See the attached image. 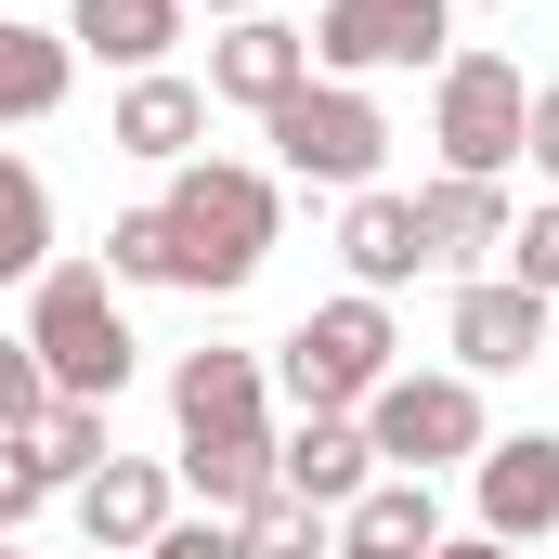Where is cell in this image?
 I'll return each instance as SVG.
<instances>
[{"instance_id":"cell-1","label":"cell","mask_w":559,"mask_h":559,"mask_svg":"<svg viewBox=\"0 0 559 559\" xmlns=\"http://www.w3.org/2000/svg\"><path fill=\"white\" fill-rule=\"evenodd\" d=\"M156 222H169V286L235 299V286L274 261L286 195H274V169H248V156H182L169 195H156Z\"/></svg>"},{"instance_id":"cell-2","label":"cell","mask_w":559,"mask_h":559,"mask_svg":"<svg viewBox=\"0 0 559 559\" xmlns=\"http://www.w3.org/2000/svg\"><path fill=\"white\" fill-rule=\"evenodd\" d=\"M26 352H39V378L66 391V404H118L143 365L131 312H118V286H105V261H52V274L26 286Z\"/></svg>"},{"instance_id":"cell-3","label":"cell","mask_w":559,"mask_h":559,"mask_svg":"<svg viewBox=\"0 0 559 559\" xmlns=\"http://www.w3.org/2000/svg\"><path fill=\"white\" fill-rule=\"evenodd\" d=\"M404 365V338H391V299H312L299 325H286V352H274V378H286V404L299 417H365V391Z\"/></svg>"},{"instance_id":"cell-4","label":"cell","mask_w":559,"mask_h":559,"mask_svg":"<svg viewBox=\"0 0 559 559\" xmlns=\"http://www.w3.org/2000/svg\"><path fill=\"white\" fill-rule=\"evenodd\" d=\"M365 442H378V468H404V481H442V468H468L495 417H481V378H455V365H391L378 391H365Z\"/></svg>"},{"instance_id":"cell-5","label":"cell","mask_w":559,"mask_h":559,"mask_svg":"<svg viewBox=\"0 0 559 559\" xmlns=\"http://www.w3.org/2000/svg\"><path fill=\"white\" fill-rule=\"evenodd\" d=\"M261 143H274V169H299V182L365 195V182H378V156H391V118H378V92H365V79H299L274 118H261Z\"/></svg>"},{"instance_id":"cell-6","label":"cell","mask_w":559,"mask_h":559,"mask_svg":"<svg viewBox=\"0 0 559 559\" xmlns=\"http://www.w3.org/2000/svg\"><path fill=\"white\" fill-rule=\"evenodd\" d=\"M521 118H534L521 52H442V79H429V143H442V169L508 182V169H521Z\"/></svg>"},{"instance_id":"cell-7","label":"cell","mask_w":559,"mask_h":559,"mask_svg":"<svg viewBox=\"0 0 559 559\" xmlns=\"http://www.w3.org/2000/svg\"><path fill=\"white\" fill-rule=\"evenodd\" d=\"M455 0H325L312 13V79H442Z\"/></svg>"},{"instance_id":"cell-8","label":"cell","mask_w":559,"mask_h":559,"mask_svg":"<svg viewBox=\"0 0 559 559\" xmlns=\"http://www.w3.org/2000/svg\"><path fill=\"white\" fill-rule=\"evenodd\" d=\"M468 508L495 547H547L559 534V429H508L468 455Z\"/></svg>"},{"instance_id":"cell-9","label":"cell","mask_w":559,"mask_h":559,"mask_svg":"<svg viewBox=\"0 0 559 559\" xmlns=\"http://www.w3.org/2000/svg\"><path fill=\"white\" fill-rule=\"evenodd\" d=\"M442 352H455V378H521V365L547 352V299H534L521 274H455Z\"/></svg>"},{"instance_id":"cell-10","label":"cell","mask_w":559,"mask_h":559,"mask_svg":"<svg viewBox=\"0 0 559 559\" xmlns=\"http://www.w3.org/2000/svg\"><path fill=\"white\" fill-rule=\"evenodd\" d=\"M261 404H274V365H261V352H222V338H209V352H182V365H169V429H182V455H195V442H261Z\"/></svg>"},{"instance_id":"cell-11","label":"cell","mask_w":559,"mask_h":559,"mask_svg":"<svg viewBox=\"0 0 559 559\" xmlns=\"http://www.w3.org/2000/svg\"><path fill=\"white\" fill-rule=\"evenodd\" d=\"M66 508H79V534H92L105 559H143L169 521H182V468H169V455H105Z\"/></svg>"},{"instance_id":"cell-12","label":"cell","mask_w":559,"mask_h":559,"mask_svg":"<svg viewBox=\"0 0 559 559\" xmlns=\"http://www.w3.org/2000/svg\"><path fill=\"white\" fill-rule=\"evenodd\" d=\"M299 79H312V26H286V13H235V26L209 39V105H248V118H274Z\"/></svg>"},{"instance_id":"cell-13","label":"cell","mask_w":559,"mask_h":559,"mask_svg":"<svg viewBox=\"0 0 559 559\" xmlns=\"http://www.w3.org/2000/svg\"><path fill=\"white\" fill-rule=\"evenodd\" d=\"M105 143L143 156V169H182V156H209V79H182V66H156V79H118V105H105Z\"/></svg>"},{"instance_id":"cell-14","label":"cell","mask_w":559,"mask_h":559,"mask_svg":"<svg viewBox=\"0 0 559 559\" xmlns=\"http://www.w3.org/2000/svg\"><path fill=\"white\" fill-rule=\"evenodd\" d=\"M508 182H468V169H429L417 182V235H429V274H481L508 248Z\"/></svg>"},{"instance_id":"cell-15","label":"cell","mask_w":559,"mask_h":559,"mask_svg":"<svg viewBox=\"0 0 559 559\" xmlns=\"http://www.w3.org/2000/svg\"><path fill=\"white\" fill-rule=\"evenodd\" d=\"M338 261H352V286H365V299H391V286H417V274H429L417 195H391V182H365V195L338 209Z\"/></svg>"},{"instance_id":"cell-16","label":"cell","mask_w":559,"mask_h":559,"mask_svg":"<svg viewBox=\"0 0 559 559\" xmlns=\"http://www.w3.org/2000/svg\"><path fill=\"white\" fill-rule=\"evenodd\" d=\"M66 39L92 66H118V79H156L182 52V0H66Z\"/></svg>"},{"instance_id":"cell-17","label":"cell","mask_w":559,"mask_h":559,"mask_svg":"<svg viewBox=\"0 0 559 559\" xmlns=\"http://www.w3.org/2000/svg\"><path fill=\"white\" fill-rule=\"evenodd\" d=\"M274 481L286 495H312V508H352L365 481H378V442H365V417H299L274 442Z\"/></svg>"},{"instance_id":"cell-18","label":"cell","mask_w":559,"mask_h":559,"mask_svg":"<svg viewBox=\"0 0 559 559\" xmlns=\"http://www.w3.org/2000/svg\"><path fill=\"white\" fill-rule=\"evenodd\" d=\"M338 547H352V559H429V547H442V495L404 481V468H378V481L338 508Z\"/></svg>"},{"instance_id":"cell-19","label":"cell","mask_w":559,"mask_h":559,"mask_svg":"<svg viewBox=\"0 0 559 559\" xmlns=\"http://www.w3.org/2000/svg\"><path fill=\"white\" fill-rule=\"evenodd\" d=\"M66 92H79V39H66V26H26V13H0V131H39Z\"/></svg>"},{"instance_id":"cell-20","label":"cell","mask_w":559,"mask_h":559,"mask_svg":"<svg viewBox=\"0 0 559 559\" xmlns=\"http://www.w3.org/2000/svg\"><path fill=\"white\" fill-rule=\"evenodd\" d=\"M13 455H26V468H39L52 495H79V481H92V468H105L118 442H105V404H66V391H52L39 417L13 429Z\"/></svg>"},{"instance_id":"cell-21","label":"cell","mask_w":559,"mask_h":559,"mask_svg":"<svg viewBox=\"0 0 559 559\" xmlns=\"http://www.w3.org/2000/svg\"><path fill=\"white\" fill-rule=\"evenodd\" d=\"M52 274V182L0 143V286H39Z\"/></svg>"},{"instance_id":"cell-22","label":"cell","mask_w":559,"mask_h":559,"mask_svg":"<svg viewBox=\"0 0 559 559\" xmlns=\"http://www.w3.org/2000/svg\"><path fill=\"white\" fill-rule=\"evenodd\" d=\"M235 534H248V559H338V508H312V495H286V481H274Z\"/></svg>"},{"instance_id":"cell-23","label":"cell","mask_w":559,"mask_h":559,"mask_svg":"<svg viewBox=\"0 0 559 559\" xmlns=\"http://www.w3.org/2000/svg\"><path fill=\"white\" fill-rule=\"evenodd\" d=\"M105 286H169V222L156 209H118L105 222Z\"/></svg>"},{"instance_id":"cell-24","label":"cell","mask_w":559,"mask_h":559,"mask_svg":"<svg viewBox=\"0 0 559 559\" xmlns=\"http://www.w3.org/2000/svg\"><path fill=\"white\" fill-rule=\"evenodd\" d=\"M508 274L534 286V299H559V195H547V209H521V222H508Z\"/></svg>"},{"instance_id":"cell-25","label":"cell","mask_w":559,"mask_h":559,"mask_svg":"<svg viewBox=\"0 0 559 559\" xmlns=\"http://www.w3.org/2000/svg\"><path fill=\"white\" fill-rule=\"evenodd\" d=\"M39 404H52V378H39V352H26V338H0V442H13V429L39 417Z\"/></svg>"},{"instance_id":"cell-26","label":"cell","mask_w":559,"mask_h":559,"mask_svg":"<svg viewBox=\"0 0 559 559\" xmlns=\"http://www.w3.org/2000/svg\"><path fill=\"white\" fill-rule=\"evenodd\" d=\"M143 559H248V534H235V521H169Z\"/></svg>"},{"instance_id":"cell-27","label":"cell","mask_w":559,"mask_h":559,"mask_svg":"<svg viewBox=\"0 0 559 559\" xmlns=\"http://www.w3.org/2000/svg\"><path fill=\"white\" fill-rule=\"evenodd\" d=\"M39 508H52V481H39V468H26V455H13V442H0V534H26V521H39Z\"/></svg>"},{"instance_id":"cell-28","label":"cell","mask_w":559,"mask_h":559,"mask_svg":"<svg viewBox=\"0 0 559 559\" xmlns=\"http://www.w3.org/2000/svg\"><path fill=\"white\" fill-rule=\"evenodd\" d=\"M521 156L559 182V79H534V118H521Z\"/></svg>"},{"instance_id":"cell-29","label":"cell","mask_w":559,"mask_h":559,"mask_svg":"<svg viewBox=\"0 0 559 559\" xmlns=\"http://www.w3.org/2000/svg\"><path fill=\"white\" fill-rule=\"evenodd\" d=\"M429 559H521V547H495V534H442Z\"/></svg>"},{"instance_id":"cell-30","label":"cell","mask_w":559,"mask_h":559,"mask_svg":"<svg viewBox=\"0 0 559 559\" xmlns=\"http://www.w3.org/2000/svg\"><path fill=\"white\" fill-rule=\"evenodd\" d=\"M182 13H195V0H182ZM209 13H222V26H235V13H261V0H209Z\"/></svg>"},{"instance_id":"cell-31","label":"cell","mask_w":559,"mask_h":559,"mask_svg":"<svg viewBox=\"0 0 559 559\" xmlns=\"http://www.w3.org/2000/svg\"><path fill=\"white\" fill-rule=\"evenodd\" d=\"M0 559H13V534H0Z\"/></svg>"},{"instance_id":"cell-32","label":"cell","mask_w":559,"mask_h":559,"mask_svg":"<svg viewBox=\"0 0 559 559\" xmlns=\"http://www.w3.org/2000/svg\"><path fill=\"white\" fill-rule=\"evenodd\" d=\"M92 559H105V547H92Z\"/></svg>"}]
</instances>
